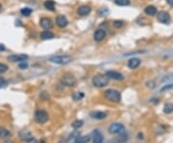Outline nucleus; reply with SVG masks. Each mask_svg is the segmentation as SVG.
Segmentation results:
<instances>
[{
  "label": "nucleus",
  "instance_id": "f257e3e1",
  "mask_svg": "<svg viewBox=\"0 0 173 143\" xmlns=\"http://www.w3.org/2000/svg\"><path fill=\"white\" fill-rule=\"evenodd\" d=\"M104 96L108 101L114 102V103H119L121 100V94L119 91L115 89H107L104 92Z\"/></svg>",
  "mask_w": 173,
  "mask_h": 143
},
{
  "label": "nucleus",
  "instance_id": "f03ea898",
  "mask_svg": "<svg viewBox=\"0 0 173 143\" xmlns=\"http://www.w3.org/2000/svg\"><path fill=\"white\" fill-rule=\"evenodd\" d=\"M109 77L107 75L98 74L92 78V84L96 88H104V86H106L109 84Z\"/></svg>",
  "mask_w": 173,
  "mask_h": 143
},
{
  "label": "nucleus",
  "instance_id": "7ed1b4c3",
  "mask_svg": "<svg viewBox=\"0 0 173 143\" xmlns=\"http://www.w3.org/2000/svg\"><path fill=\"white\" fill-rule=\"evenodd\" d=\"M61 82H62V84L64 86L71 88V86H74L76 85L77 80L74 77V75H72L71 73H66V74L63 75L62 79H61Z\"/></svg>",
  "mask_w": 173,
  "mask_h": 143
},
{
  "label": "nucleus",
  "instance_id": "20e7f679",
  "mask_svg": "<svg viewBox=\"0 0 173 143\" xmlns=\"http://www.w3.org/2000/svg\"><path fill=\"white\" fill-rule=\"evenodd\" d=\"M72 60L71 57L69 56H52L49 58V62L57 64H67Z\"/></svg>",
  "mask_w": 173,
  "mask_h": 143
},
{
  "label": "nucleus",
  "instance_id": "39448f33",
  "mask_svg": "<svg viewBox=\"0 0 173 143\" xmlns=\"http://www.w3.org/2000/svg\"><path fill=\"white\" fill-rule=\"evenodd\" d=\"M35 119H36L38 123L44 124L48 120V114L43 110H38L35 112Z\"/></svg>",
  "mask_w": 173,
  "mask_h": 143
},
{
  "label": "nucleus",
  "instance_id": "423d86ee",
  "mask_svg": "<svg viewBox=\"0 0 173 143\" xmlns=\"http://www.w3.org/2000/svg\"><path fill=\"white\" fill-rule=\"evenodd\" d=\"M109 133L112 135H121L125 133V127L120 123H114L109 127Z\"/></svg>",
  "mask_w": 173,
  "mask_h": 143
},
{
  "label": "nucleus",
  "instance_id": "0eeeda50",
  "mask_svg": "<svg viewBox=\"0 0 173 143\" xmlns=\"http://www.w3.org/2000/svg\"><path fill=\"white\" fill-rule=\"evenodd\" d=\"M19 137L21 140L26 143H36V139H35L33 135L29 131H26V130L19 133Z\"/></svg>",
  "mask_w": 173,
  "mask_h": 143
},
{
  "label": "nucleus",
  "instance_id": "6e6552de",
  "mask_svg": "<svg viewBox=\"0 0 173 143\" xmlns=\"http://www.w3.org/2000/svg\"><path fill=\"white\" fill-rule=\"evenodd\" d=\"M157 19L161 23L168 24V23L170 22V15H169V14H168L167 12H166V11H161V12L158 13Z\"/></svg>",
  "mask_w": 173,
  "mask_h": 143
},
{
  "label": "nucleus",
  "instance_id": "1a4fd4ad",
  "mask_svg": "<svg viewBox=\"0 0 173 143\" xmlns=\"http://www.w3.org/2000/svg\"><path fill=\"white\" fill-rule=\"evenodd\" d=\"M28 59V56L25 54H18V55H11L8 57V60L12 63H22Z\"/></svg>",
  "mask_w": 173,
  "mask_h": 143
},
{
  "label": "nucleus",
  "instance_id": "9d476101",
  "mask_svg": "<svg viewBox=\"0 0 173 143\" xmlns=\"http://www.w3.org/2000/svg\"><path fill=\"white\" fill-rule=\"evenodd\" d=\"M56 24H57L60 28H64L67 27L68 24V20L64 15H59L56 17Z\"/></svg>",
  "mask_w": 173,
  "mask_h": 143
},
{
  "label": "nucleus",
  "instance_id": "9b49d317",
  "mask_svg": "<svg viewBox=\"0 0 173 143\" xmlns=\"http://www.w3.org/2000/svg\"><path fill=\"white\" fill-rule=\"evenodd\" d=\"M106 75L109 77V79H112V80H116V81H121L124 79L123 75L121 73L118 72V71H114V70H111V71H108L106 73Z\"/></svg>",
  "mask_w": 173,
  "mask_h": 143
},
{
  "label": "nucleus",
  "instance_id": "f8f14e48",
  "mask_svg": "<svg viewBox=\"0 0 173 143\" xmlns=\"http://www.w3.org/2000/svg\"><path fill=\"white\" fill-rule=\"evenodd\" d=\"M92 12V8L88 5H83V6H80L79 8L77 9V14L81 15V16H86L90 14Z\"/></svg>",
  "mask_w": 173,
  "mask_h": 143
},
{
  "label": "nucleus",
  "instance_id": "ddd939ff",
  "mask_svg": "<svg viewBox=\"0 0 173 143\" xmlns=\"http://www.w3.org/2000/svg\"><path fill=\"white\" fill-rule=\"evenodd\" d=\"M105 38H106V31L104 29H97L93 35L94 41H101Z\"/></svg>",
  "mask_w": 173,
  "mask_h": 143
},
{
  "label": "nucleus",
  "instance_id": "4468645a",
  "mask_svg": "<svg viewBox=\"0 0 173 143\" xmlns=\"http://www.w3.org/2000/svg\"><path fill=\"white\" fill-rule=\"evenodd\" d=\"M40 25L43 29L45 30H48L50 28H52V26H53V23H52V20L48 17H42L40 21Z\"/></svg>",
  "mask_w": 173,
  "mask_h": 143
},
{
  "label": "nucleus",
  "instance_id": "2eb2a0df",
  "mask_svg": "<svg viewBox=\"0 0 173 143\" xmlns=\"http://www.w3.org/2000/svg\"><path fill=\"white\" fill-rule=\"evenodd\" d=\"M92 142L93 143H102L103 142V135L99 130H94L92 132Z\"/></svg>",
  "mask_w": 173,
  "mask_h": 143
},
{
  "label": "nucleus",
  "instance_id": "dca6fc26",
  "mask_svg": "<svg viewBox=\"0 0 173 143\" xmlns=\"http://www.w3.org/2000/svg\"><path fill=\"white\" fill-rule=\"evenodd\" d=\"M140 60L138 59V58H133V59H130L129 62H128V67L130 69H136L140 66Z\"/></svg>",
  "mask_w": 173,
  "mask_h": 143
},
{
  "label": "nucleus",
  "instance_id": "f3484780",
  "mask_svg": "<svg viewBox=\"0 0 173 143\" xmlns=\"http://www.w3.org/2000/svg\"><path fill=\"white\" fill-rule=\"evenodd\" d=\"M90 116H92V117L94 118V119H99V120H101V119H104V118H106V117H107V114H106V112H104V111H92V112H90Z\"/></svg>",
  "mask_w": 173,
  "mask_h": 143
},
{
  "label": "nucleus",
  "instance_id": "a211bd4d",
  "mask_svg": "<svg viewBox=\"0 0 173 143\" xmlns=\"http://www.w3.org/2000/svg\"><path fill=\"white\" fill-rule=\"evenodd\" d=\"M55 35L52 33L51 31H48V30H45V31H42L41 33V38H42V40H52V38H54Z\"/></svg>",
  "mask_w": 173,
  "mask_h": 143
},
{
  "label": "nucleus",
  "instance_id": "6ab92c4d",
  "mask_svg": "<svg viewBox=\"0 0 173 143\" xmlns=\"http://www.w3.org/2000/svg\"><path fill=\"white\" fill-rule=\"evenodd\" d=\"M80 136V133L78 131H74L73 133H71V135L68 136L67 143H76L78 137Z\"/></svg>",
  "mask_w": 173,
  "mask_h": 143
},
{
  "label": "nucleus",
  "instance_id": "aec40b11",
  "mask_svg": "<svg viewBox=\"0 0 173 143\" xmlns=\"http://www.w3.org/2000/svg\"><path fill=\"white\" fill-rule=\"evenodd\" d=\"M144 12H145V14H146V15L153 16V15H155L158 13V10H157V8H156L155 6L150 5V6H147V7L145 8Z\"/></svg>",
  "mask_w": 173,
  "mask_h": 143
},
{
  "label": "nucleus",
  "instance_id": "412c9836",
  "mask_svg": "<svg viewBox=\"0 0 173 143\" xmlns=\"http://www.w3.org/2000/svg\"><path fill=\"white\" fill-rule=\"evenodd\" d=\"M44 8L47 9L48 11H54L55 10V2L53 0H46V1L43 3Z\"/></svg>",
  "mask_w": 173,
  "mask_h": 143
},
{
  "label": "nucleus",
  "instance_id": "4be33fe9",
  "mask_svg": "<svg viewBox=\"0 0 173 143\" xmlns=\"http://www.w3.org/2000/svg\"><path fill=\"white\" fill-rule=\"evenodd\" d=\"M10 136V132L6 128L0 127V138H5Z\"/></svg>",
  "mask_w": 173,
  "mask_h": 143
},
{
  "label": "nucleus",
  "instance_id": "5701e85b",
  "mask_svg": "<svg viewBox=\"0 0 173 143\" xmlns=\"http://www.w3.org/2000/svg\"><path fill=\"white\" fill-rule=\"evenodd\" d=\"M89 140H90V137L89 136H83L78 137L76 143H89Z\"/></svg>",
  "mask_w": 173,
  "mask_h": 143
},
{
  "label": "nucleus",
  "instance_id": "b1692460",
  "mask_svg": "<svg viewBox=\"0 0 173 143\" xmlns=\"http://www.w3.org/2000/svg\"><path fill=\"white\" fill-rule=\"evenodd\" d=\"M115 3L118 6H129L130 0H115Z\"/></svg>",
  "mask_w": 173,
  "mask_h": 143
},
{
  "label": "nucleus",
  "instance_id": "393cba45",
  "mask_svg": "<svg viewBox=\"0 0 173 143\" xmlns=\"http://www.w3.org/2000/svg\"><path fill=\"white\" fill-rule=\"evenodd\" d=\"M83 124H84V122L82 120H76V121H74V122L71 124V126H72L73 129L78 130V129H80L82 126H83Z\"/></svg>",
  "mask_w": 173,
  "mask_h": 143
},
{
  "label": "nucleus",
  "instance_id": "a878e982",
  "mask_svg": "<svg viewBox=\"0 0 173 143\" xmlns=\"http://www.w3.org/2000/svg\"><path fill=\"white\" fill-rule=\"evenodd\" d=\"M173 111V105L172 104H166V106L163 108V112L164 114H171Z\"/></svg>",
  "mask_w": 173,
  "mask_h": 143
},
{
  "label": "nucleus",
  "instance_id": "bb28decb",
  "mask_svg": "<svg viewBox=\"0 0 173 143\" xmlns=\"http://www.w3.org/2000/svg\"><path fill=\"white\" fill-rule=\"evenodd\" d=\"M20 13H21V15L24 16H29L32 14V10L30 8H23L20 10Z\"/></svg>",
  "mask_w": 173,
  "mask_h": 143
},
{
  "label": "nucleus",
  "instance_id": "cd10ccee",
  "mask_svg": "<svg viewBox=\"0 0 173 143\" xmlns=\"http://www.w3.org/2000/svg\"><path fill=\"white\" fill-rule=\"evenodd\" d=\"M72 97H73V99H74L75 101H79V100H81L82 98H84V93H82V92H75L74 94L72 95Z\"/></svg>",
  "mask_w": 173,
  "mask_h": 143
},
{
  "label": "nucleus",
  "instance_id": "c85d7f7f",
  "mask_svg": "<svg viewBox=\"0 0 173 143\" xmlns=\"http://www.w3.org/2000/svg\"><path fill=\"white\" fill-rule=\"evenodd\" d=\"M123 21L122 20H115L114 21V26L115 28H120V27H122L123 26Z\"/></svg>",
  "mask_w": 173,
  "mask_h": 143
},
{
  "label": "nucleus",
  "instance_id": "c756f323",
  "mask_svg": "<svg viewBox=\"0 0 173 143\" xmlns=\"http://www.w3.org/2000/svg\"><path fill=\"white\" fill-rule=\"evenodd\" d=\"M168 89H173V84H170V85H166L163 86V88H162L161 91L163 92V91H166V90Z\"/></svg>",
  "mask_w": 173,
  "mask_h": 143
},
{
  "label": "nucleus",
  "instance_id": "7c9ffc66",
  "mask_svg": "<svg viewBox=\"0 0 173 143\" xmlns=\"http://www.w3.org/2000/svg\"><path fill=\"white\" fill-rule=\"evenodd\" d=\"M8 70V66L4 63H0V73H4Z\"/></svg>",
  "mask_w": 173,
  "mask_h": 143
},
{
  "label": "nucleus",
  "instance_id": "2f4dec72",
  "mask_svg": "<svg viewBox=\"0 0 173 143\" xmlns=\"http://www.w3.org/2000/svg\"><path fill=\"white\" fill-rule=\"evenodd\" d=\"M19 68H21V69H25V68H27L28 67V64L26 63L25 62H22L21 63H19Z\"/></svg>",
  "mask_w": 173,
  "mask_h": 143
},
{
  "label": "nucleus",
  "instance_id": "473e14b6",
  "mask_svg": "<svg viewBox=\"0 0 173 143\" xmlns=\"http://www.w3.org/2000/svg\"><path fill=\"white\" fill-rule=\"evenodd\" d=\"M6 48H5V46H4L3 44H0V51H4Z\"/></svg>",
  "mask_w": 173,
  "mask_h": 143
},
{
  "label": "nucleus",
  "instance_id": "72a5a7b5",
  "mask_svg": "<svg viewBox=\"0 0 173 143\" xmlns=\"http://www.w3.org/2000/svg\"><path fill=\"white\" fill-rule=\"evenodd\" d=\"M167 1V3L169 4L170 6H173V0H166Z\"/></svg>",
  "mask_w": 173,
  "mask_h": 143
},
{
  "label": "nucleus",
  "instance_id": "f704fd0d",
  "mask_svg": "<svg viewBox=\"0 0 173 143\" xmlns=\"http://www.w3.org/2000/svg\"><path fill=\"white\" fill-rule=\"evenodd\" d=\"M1 8H2V5H1V4H0V10H1Z\"/></svg>",
  "mask_w": 173,
  "mask_h": 143
}]
</instances>
